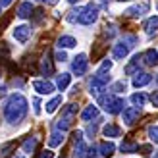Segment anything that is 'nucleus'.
I'll return each instance as SVG.
<instances>
[{"label":"nucleus","instance_id":"obj_22","mask_svg":"<svg viewBox=\"0 0 158 158\" xmlns=\"http://www.w3.org/2000/svg\"><path fill=\"white\" fill-rule=\"evenodd\" d=\"M102 133H104V137H120L122 129L118 127V125H114V123H108V125L102 127Z\"/></svg>","mask_w":158,"mask_h":158},{"label":"nucleus","instance_id":"obj_43","mask_svg":"<svg viewBox=\"0 0 158 158\" xmlns=\"http://www.w3.org/2000/svg\"><path fill=\"white\" fill-rule=\"evenodd\" d=\"M156 10H158V0H156Z\"/></svg>","mask_w":158,"mask_h":158},{"label":"nucleus","instance_id":"obj_5","mask_svg":"<svg viewBox=\"0 0 158 158\" xmlns=\"http://www.w3.org/2000/svg\"><path fill=\"white\" fill-rule=\"evenodd\" d=\"M87 68H89V60H87L85 54H77V56L73 58V64H72V72L77 75V77H81L87 73Z\"/></svg>","mask_w":158,"mask_h":158},{"label":"nucleus","instance_id":"obj_15","mask_svg":"<svg viewBox=\"0 0 158 158\" xmlns=\"http://www.w3.org/2000/svg\"><path fill=\"white\" fill-rule=\"evenodd\" d=\"M143 29H145V33H147V35H154L156 31H158V15H152V18H148V19L145 21Z\"/></svg>","mask_w":158,"mask_h":158},{"label":"nucleus","instance_id":"obj_42","mask_svg":"<svg viewBox=\"0 0 158 158\" xmlns=\"http://www.w3.org/2000/svg\"><path fill=\"white\" fill-rule=\"evenodd\" d=\"M118 2H129V0H118Z\"/></svg>","mask_w":158,"mask_h":158},{"label":"nucleus","instance_id":"obj_28","mask_svg":"<svg viewBox=\"0 0 158 158\" xmlns=\"http://www.w3.org/2000/svg\"><path fill=\"white\" fill-rule=\"evenodd\" d=\"M131 102H133V106H145V102H147V94L143 93H135V94H131Z\"/></svg>","mask_w":158,"mask_h":158},{"label":"nucleus","instance_id":"obj_21","mask_svg":"<svg viewBox=\"0 0 158 158\" xmlns=\"http://www.w3.org/2000/svg\"><path fill=\"white\" fill-rule=\"evenodd\" d=\"M31 14H33V4L31 2H23L18 8V18H21V19H27Z\"/></svg>","mask_w":158,"mask_h":158},{"label":"nucleus","instance_id":"obj_40","mask_svg":"<svg viewBox=\"0 0 158 158\" xmlns=\"http://www.w3.org/2000/svg\"><path fill=\"white\" fill-rule=\"evenodd\" d=\"M44 2H48V4H56V0H44Z\"/></svg>","mask_w":158,"mask_h":158},{"label":"nucleus","instance_id":"obj_1","mask_svg":"<svg viewBox=\"0 0 158 158\" xmlns=\"http://www.w3.org/2000/svg\"><path fill=\"white\" fill-rule=\"evenodd\" d=\"M27 114V98L19 93H14L4 102V118L8 123H19Z\"/></svg>","mask_w":158,"mask_h":158},{"label":"nucleus","instance_id":"obj_46","mask_svg":"<svg viewBox=\"0 0 158 158\" xmlns=\"http://www.w3.org/2000/svg\"><path fill=\"white\" fill-rule=\"evenodd\" d=\"M0 8H2V4H0Z\"/></svg>","mask_w":158,"mask_h":158},{"label":"nucleus","instance_id":"obj_30","mask_svg":"<svg viewBox=\"0 0 158 158\" xmlns=\"http://www.w3.org/2000/svg\"><path fill=\"white\" fill-rule=\"evenodd\" d=\"M35 148H37V139L35 137H31V139H27L25 143H23V152L31 154V152H35Z\"/></svg>","mask_w":158,"mask_h":158},{"label":"nucleus","instance_id":"obj_23","mask_svg":"<svg viewBox=\"0 0 158 158\" xmlns=\"http://www.w3.org/2000/svg\"><path fill=\"white\" fill-rule=\"evenodd\" d=\"M15 147H18L15 141H8V143L0 145V158H8L12 151H15Z\"/></svg>","mask_w":158,"mask_h":158},{"label":"nucleus","instance_id":"obj_3","mask_svg":"<svg viewBox=\"0 0 158 158\" xmlns=\"http://www.w3.org/2000/svg\"><path fill=\"white\" fill-rule=\"evenodd\" d=\"M75 116H77V106L75 104H68L64 110H62V118H60L58 123H56V129L66 131L69 125H72V122H73Z\"/></svg>","mask_w":158,"mask_h":158},{"label":"nucleus","instance_id":"obj_9","mask_svg":"<svg viewBox=\"0 0 158 158\" xmlns=\"http://www.w3.org/2000/svg\"><path fill=\"white\" fill-rule=\"evenodd\" d=\"M33 89L39 94H50V93H54V85L50 81H46V79H35V81H33Z\"/></svg>","mask_w":158,"mask_h":158},{"label":"nucleus","instance_id":"obj_31","mask_svg":"<svg viewBox=\"0 0 158 158\" xmlns=\"http://www.w3.org/2000/svg\"><path fill=\"white\" fill-rule=\"evenodd\" d=\"M148 137H151L154 145H158V125H151L148 127Z\"/></svg>","mask_w":158,"mask_h":158},{"label":"nucleus","instance_id":"obj_12","mask_svg":"<svg viewBox=\"0 0 158 158\" xmlns=\"http://www.w3.org/2000/svg\"><path fill=\"white\" fill-rule=\"evenodd\" d=\"M129 48L131 46L125 43V41H122V43H118L116 46H114V50H112V54H114V58L116 60H123L125 56H127L129 54Z\"/></svg>","mask_w":158,"mask_h":158},{"label":"nucleus","instance_id":"obj_7","mask_svg":"<svg viewBox=\"0 0 158 158\" xmlns=\"http://www.w3.org/2000/svg\"><path fill=\"white\" fill-rule=\"evenodd\" d=\"M94 154H97L94 147H87L83 141L75 145V152H73V156H75V158H93Z\"/></svg>","mask_w":158,"mask_h":158},{"label":"nucleus","instance_id":"obj_34","mask_svg":"<svg viewBox=\"0 0 158 158\" xmlns=\"http://www.w3.org/2000/svg\"><path fill=\"white\" fill-rule=\"evenodd\" d=\"M37 158H54V152L52 151H43V152H39Z\"/></svg>","mask_w":158,"mask_h":158},{"label":"nucleus","instance_id":"obj_39","mask_svg":"<svg viewBox=\"0 0 158 158\" xmlns=\"http://www.w3.org/2000/svg\"><path fill=\"white\" fill-rule=\"evenodd\" d=\"M14 2V0H0V4H2V6H10Z\"/></svg>","mask_w":158,"mask_h":158},{"label":"nucleus","instance_id":"obj_16","mask_svg":"<svg viewBox=\"0 0 158 158\" xmlns=\"http://www.w3.org/2000/svg\"><path fill=\"white\" fill-rule=\"evenodd\" d=\"M81 118H83L85 122L97 120V118H98V108L94 106V104H89V106H87V108L83 110V112H81Z\"/></svg>","mask_w":158,"mask_h":158},{"label":"nucleus","instance_id":"obj_11","mask_svg":"<svg viewBox=\"0 0 158 158\" xmlns=\"http://www.w3.org/2000/svg\"><path fill=\"white\" fill-rule=\"evenodd\" d=\"M141 62H143L145 66H156L158 64V52L154 48H148L141 54Z\"/></svg>","mask_w":158,"mask_h":158},{"label":"nucleus","instance_id":"obj_38","mask_svg":"<svg viewBox=\"0 0 158 158\" xmlns=\"http://www.w3.org/2000/svg\"><path fill=\"white\" fill-rule=\"evenodd\" d=\"M141 151H143V154H151L152 152V147L151 145H145V147H141Z\"/></svg>","mask_w":158,"mask_h":158},{"label":"nucleus","instance_id":"obj_19","mask_svg":"<svg viewBox=\"0 0 158 158\" xmlns=\"http://www.w3.org/2000/svg\"><path fill=\"white\" fill-rule=\"evenodd\" d=\"M98 152L104 156V158H108V156H112V154L116 152V145H114V143H108V141H104V143H100V145H98Z\"/></svg>","mask_w":158,"mask_h":158},{"label":"nucleus","instance_id":"obj_8","mask_svg":"<svg viewBox=\"0 0 158 158\" xmlns=\"http://www.w3.org/2000/svg\"><path fill=\"white\" fill-rule=\"evenodd\" d=\"M139 116H141V110H139L137 106L125 108V110H123V114H122L123 123H125V125H133V123H135V122L139 120Z\"/></svg>","mask_w":158,"mask_h":158},{"label":"nucleus","instance_id":"obj_35","mask_svg":"<svg viewBox=\"0 0 158 158\" xmlns=\"http://www.w3.org/2000/svg\"><path fill=\"white\" fill-rule=\"evenodd\" d=\"M56 60H58V62H66V60H68V54H66L64 50H58V52H56Z\"/></svg>","mask_w":158,"mask_h":158},{"label":"nucleus","instance_id":"obj_32","mask_svg":"<svg viewBox=\"0 0 158 158\" xmlns=\"http://www.w3.org/2000/svg\"><path fill=\"white\" fill-rule=\"evenodd\" d=\"M125 87H127V85H125V81H118V83L112 85V91L114 93H122V91H125Z\"/></svg>","mask_w":158,"mask_h":158},{"label":"nucleus","instance_id":"obj_24","mask_svg":"<svg viewBox=\"0 0 158 158\" xmlns=\"http://www.w3.org/2000/svg\"><path fill=\"white\" fill-rule=\"evenodd\" d=\"M139 64H141V56L137 54V56H133L131 64L125 66V73H127V75H135V73H139V72H137V69H139Z\"/></svg>","mask_w":158,"mask_h":158},{"label":"nucleus","instance_id":"obj_25","mask_svg":"<svg viewBox=\"0 0 158 158\" xmlns=\"http://www.w3.org/2000/svg\"><path fill=\"white\" fill-rule=\"evenodd\" d=\"M69 83H72V75H69V73H62L56 79V87H58L60 91H66L68 87H69Z\"/></svg>","mask_w":158,"mask_h":158},{"label":"nucleus","instance_id":"obj_18","mask_svg":"<svg viewBox=\"0 0 158 158\" xmlns=\"http://www.w3.org/2000/svg\"><path fill=\"white\" fill-rule=\"evenodd\" d=\"M106 85L108 83H104V81H102V79H98V77H93V81H91V94H100L102 91H104L106 89Z\"/></svg>","mask_w":158,"mask_h":158},{"label":"nucleus","instance_id":"obj_36","mask_svg":"<svg viewBox=\"0 0 158 158\" xmlns=\"http://www.w3.org/2000/svg\"><path fill=\"white\" fill-rule=\"evenodd\" d=\"M151 102H152L154 108H158V91H154V93L151 94Z\"/></svg>","mask_w":158,"mask_h":158},{"label":"nucleus","instance_id":"obj_14","mask_svg":"<svg viewBox=\"0 0 158 158\" xmlns=\"http://www.w3.org/2000/svg\"><path fill=\"white\" fill-rule=\"evenodd\" d=\"M151 75H148V73H143V72H139V73H135V75H133V87H137V89H139V87H145V85H148V83H151Z\"/></svg>","mask_w":158,"mask_h":158},{"label":"nucleus","instance_id":"obj_33","mask_svg":"<svg viewBox=\"0 0 158 158\" xmlns=\"http://www.w3.org/2000/svg\"><path fill=\"white\" fill-rule=\"evenodd\" d=\"M104 29H106V31H104L106 37H114V35H116V27H114V25H106Z\"/></svg>","mask_w":158,"mask_h":158},{"label":"nucleus","instance_id":"obj_10","mask_svg":"<svg viewBox=\"0 0 158 158\" xmlns=\"http://www.w3.org/2000/svg\"><path fill=\"white\" fill-rule=\"evenodd\" d=\"M29 37H31V27H27V25H18L14 29V39L18 43H27L29 41Z\"/></svg>","mask_w":158,"mask_h":158},{"label":"nucleus","instance_id":"obj_29","mask_svg":"<svg viewBox=\"0 0 158 158\" xmlns=\"http://www.w3.org/2000/svg\"><path fill=\"white\" fill-rule=\"evenodd\" d=\"M62 104V97H54L50 102H46V114H52L56 112V108Z\"/></svg>","mask_w":158,"mask_h":158},{"label":"nucleus","instance_id":"obj_41","mask_svg":"<svg viewBox=\"0 0 158 158\" xmlns=\"http://www.w3.org/2000/svg\"><path fill=\"white\" fill-rule=\"evenodd\" d=\"M68 2H69V4H75V2H77V0H68Z\"/></svg>","mask_w":158,"mask_h":158},{"label":"nucleus","instance_id":"obj_17","mask_svg":"<svg viewBox=\"0 0 158 158\" xmlns=\"http://www.w3.org/2000/svg\"><path fill=\"white\" fill-rule=\"evenodd\" d=\"M58 46L60 48H73V46H77V41L72 35H62L58 39Z\"/></svg>","mask_w":158,"mask_h":158},{"label":"nucleus","instance_id":"obj_2","mask_svg":"<svg viewBox=\"0 0 158 158\" xmlns=\"http://www.w3.org/2000/svg\"><path fill=\"white\" fill-rule=\"evenodd\" d=\"M98 102H100V106L104 108L108 114H120V112H123V110H125L123 108L125 106L123 98L116 97V94H100Z\"/></svg>","mask_w":158,"mask_h":158},{"label":"nucleus","instance_id":"obj_26","mask_svg":"<svg viewBox=\"0 0 158 158\" xmlns=\"http://www.w3.org/2000/svg\"><path fill=\"white\" fill-rule=\"evenodd\" d=\"M139 148H141V147L135 143V141H129V139H125L123 143L120 145V151H122V152H137Z\"/></svg>","mask_w":158,"mask_h":158},{"label":"nucleus","instance_id":"obj_20","mask_svg":"<svg viewBox=\"0 0 158 158\" xmlns=\"http://www.w3.org/2000/svg\"><path fill=\"white\" fill-rule=\"evenodd\" d=\"M64 139H66V137H64V131H60V129L54 131V133H50L48 147H52V148H54V147H60L62 143H64Z\"/></svg>","mask_w":158,"mask_h":158},{"label":"nucleus","instance_id":"obj_37","mask_svg":"<svg viewBox=\"0 0 158 158\" xmlns=\"http://www.w3.org/2000/svg\"><path fill=\"white\" fill-rule=\"evenodd\" d=\"M33 104H35V114H41V102H39V98H33Z\"/></svg>","mask_w":158,"mask_h":158},{"label":"nucleus","instance_id":"obj_45","mask_svg":"<svg viewBox=\"0 0 158 158\" xmlns=\"http://www.w3.org/2000/svg\"><path fill=\"white\" fill-rule=\"evenodd\" d=\"M152 158H158V152H156V156H152Z\"/></svg>","mask_w":158,"mask_h":158},{"label":"nucleus","instance_id":"obj_27","mask_svg":"<svg viewBox=\"0 0 158 158\" xmlns=\"http://www.w3.org/2000/svg\"><path fill=\"white\" fill-rule=\"evenodd\" d=\"M83 10H85V6H79V8H73L72 12H69L68 15H66V19L69 21V23H77L79 21V15L83 14Z\"/></svg>","mask_w":158,"mask_h":158},{"label":"nucleus","instance_id":"obj_13","mask_svg":"<svg viewBox=\"0 0 158 158\" xmlns=\"http://www.w3.org/2000/svg\"><path fill=\"white\" fill-rule=\"evenodd\" d=\"M41 73L43 75H52L54 73V64H52V60H50L48 50H46V54H44L43 60H41Z\"/></svg>","mask_w":158,"mask_h":158},{"label":"nucleus","instance_id":"obj_4","mask_svg":"<svg viewBox=\"0 0 158 158\" xmlns=\"http://www.w3.org/2000/svg\"><path fill=\"white\" fill-rule=\"evenodd\" d=\"M97 19H98V8L94 6V4H87L83 14L79 15V21L77 23H81V25H93Z\"/></svg>","mask_w":158,"mask_h":158},{"label":"nucleus","instance_id":"obj_6","mask_svg":"<svg viewBox=\"0 0 158 158\" xmlns=\"http://www.w3.org/2000/svg\"><path fill=\"white\" fill-rule=\"evenodd\" d=\"M148 8H151V2H141V4H135V6H131L125 10V15L127 18H141V15H145L148 12Z\"/></svg>","mask_w":158,"mask_h":158},{"label":"nucleus","instance_id":"obj_44","mask_svg":"<svg viewBox=\"0 0 158 158\" xmlns=\"http://www.w3.org/2000/svg\"><path fill=\"white\" fill-rule=\"evenodd\" d=\"M14 158H23V156H14Z\"/></svg>","mask_w":158,"mask_h":158}]
</instances>
